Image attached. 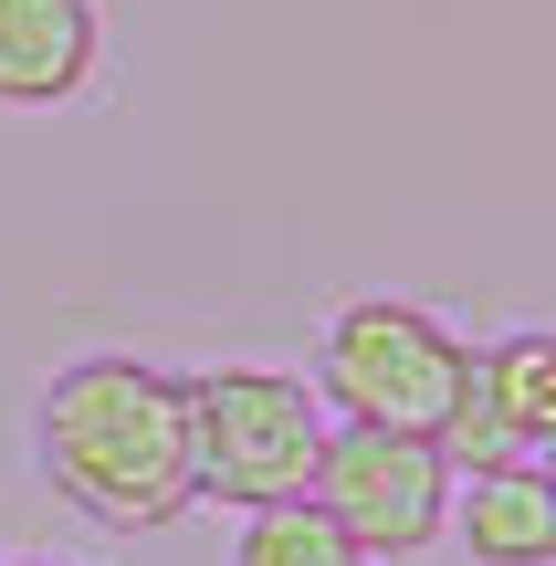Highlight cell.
<instances>
[{"mask_svg": "<svg viewBox=\"0 0 556 566\" xmlns=\"http://www.w3.org/2000/svg\"><path fill=\"white\" fill-rule=\"evenodd\" d=\"M231 566H368V556L336 535V514L315 504V493H294V504L242 514V546H231Z\"/></svg>", "mask_w": 556, "mask_h": 566, "instance_id": "8", "label": "cell"}, {"mask_svg": "<svg viewBox=\"0 0 556 566\" xmlns=\"http://www.w3.org/2000/svg\"><path fill=\"white\" fill-rule=\"evenodd\" d=\"M452 451L420 441V430H368V420H336L326 430V462H315V504L336 514L357 556H420L452 535Z\"/></svg>", "mask_w": 556, "mask_h": 566, "instance_id": "4", "label": "cell"}, {"mask_svg": "<svg viewBox=\"0 0 556 566\" xmlns=\"http://www.w3.org/2000/svg\"><path fill=\"white\" fill-rule=\"evenodd\" d=\"M0 566H53V556H0Z\"/></svg>", "mask_w": 556, "mask_h": 566, "instance_id": "9", "label": "cell"}, {"mask_svg": "<svg viewBox=\"0 0 556 566\" xmlns=\"http://www.w3.org/2000/svg\"><path fill=\"white\" fill-rule=\"evenodd\" d=\"M546 472H556V441H546Z\"/></svg>", "mask_w": 556, "mask_h": 566, "instance_id": "10", "label": "cell"}, {"mask_svg": "<svg viewBox=\"0 0 556 566\" xmlns=\"http://www.w3.org/2000/svg\"><path fill=\"white\" fill-rule=\"evenodd\" d=\"M42 483L63 493L74 514L116 535L179 525L200 504V462H189V378L137 357H84L42 388Z\"/></svg>", "mask_w": 556, "mask_h": 566, "instance_id": "1", "label": "cell"}, {"mask_svg": "<svg viewBox=\"0 0 556 566\" xmlns=\"http://www.w3.org/2000/svg\"><path fill=\"white\" fill-rule=\"evenodd\" d=\"M473 367H483V399H494L504 441H515L525 462H546V441H556V325H525V336H504V346H473Z\"/></svg>", "mask_w": 556, "mask_h": 566, "instance_id": "7", "label": "cell"}, {"mask_svg": "<svg viewBox=\"0 0 556 566\" xmlns=\"http://www.w3.org/2000/svg\"><path fill=\"white\" fill-rule=\"evenodd\" d=\"M462 378H473V346H462L431 304H399V294L336 304L326 346H315V399H326L336 420H368V430H420V441H441Z\"/></svg>", "mask_w": 556, "mask_h": 566, "instance_id": "2", "label": "cell"}, {"mask_svg": "<svg viewBox=\"0 0 556 566\" xmlns=\"http://www.w3.org/2000/svg\"><path fill=\"white\" fill-rule=\"evenodd\" d=\"M95 74V0H0V105H63Z\"/></svg>", "mask_w": 556, "mask_h": 566, "instance_id": "6", "label": "cell"}, {"mask_svg": "<svg viewBox=\"0 0 556 566\" xmlns=\"http://www.w3.org/2000/svg\"><path fill=\"white\" fill-rule=\"evenodd\" d=\"M326 399L284 367H210L189 378V462H200V504H294L315 493L326 462Z\"/></svg>", "mask_w": 556, "mask_h": 566, "instance_id": "3", "label": "cell"}, {"mask_svg": "<svg viewBox=\"0 0 556 566\" xmlns=\"http://www.w3.org/2000/svg\"><path fill=\"white\" fill-rule=\"evenodd\" d=\"M452 535L473 566H556V472L546 462H483L452 483Z\"/></svg>", "mask_w": 556, "mask_h": 566, "instance_id": "5", "label": "cell"}]
</instances>
